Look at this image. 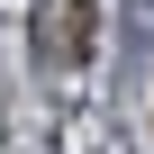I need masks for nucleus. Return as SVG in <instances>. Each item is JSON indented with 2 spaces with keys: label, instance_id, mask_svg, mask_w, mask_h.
I'll use <instances>...</instances> for the list:
<instances>
[{
  "label": "nucleus",
  "instance_id": "nucleus-1",
  "mask_svg": "<svg viewBox=\"0 0 154 154\" xmlns=\"http://www.w3.org/2000/svg\"><path fill=\"white\" fill-rule=\"evenodd\" d=\"M36 54L45 63H82L91 54V0H36Z\"/></svg>",
  "mask_w": 154,
  "mask_h": 154
}]
</instances>
